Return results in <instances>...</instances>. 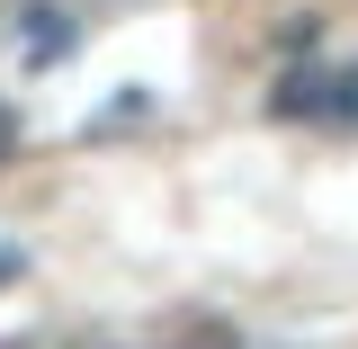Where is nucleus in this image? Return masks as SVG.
Wrapping results in <instances>:
<instances>
[{
  "label": "nucleus",
  "mask_w": 358,
  "mask_h": 349,
  "mask_svg": "<svg viewBox=\"0 0 358 349\" xmlns=\"http://www.w3.org/2000/svg\"><path fill=\"white\" fill-rule=\"evenodd\" d=\"M18 269H27V260H18V242H0V287H18Z\"/></svg>",
  "instance_id": "nucleus-3"
},
{
  "label": "nucleus",
  "mask_w": 358,
  "mask_h": 349,
  "mask_svg": "<svg viewBox=\"0 0 358 349\" xmlns=\"http://www.w3.org/2000/svg\"><path fill=\"white\" fill-rule=\"evenodd\" d=\"M9 152H18V108L0 99V162H9Z\"/></svg>",
  "instance_id": "nucleus-2"
},
{
  "label": "nucleus",
  "mask_w": 358,
  "mask_h": 349,
  "mask_svg": "<svg viewBox=\"0 0 358 349\" xmlns=\"http://www.w3.org/2000/svg\"><path fill=\"white\" fill-rule=\"evenodd\" d=\"M0 349H36V341H0Z\"/></svg>",
  "instance_id": "nucleus-4"
},
{
  "label": "nucleus",
  "mask_w": 358,
  "mask_h": 349,
  "mask_svg": "<svg viewBox=\"0 0 358 349\" xmlns=\"http://www.w3.org/2000/svg\"><path fill=\"white\" fill-rule=\"evenodd\" d=\"M72 45H81V27H72V18H63V9H27V54H72Z\"/></svg>",
  "instance_id": "nucleus-1"
}]
</instances>
